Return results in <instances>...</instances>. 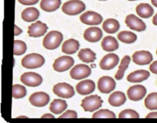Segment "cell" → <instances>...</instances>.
Instances as JSON below:
<instances>
[{
	"label": "cell",
	"instance_id": "6da1fadb",
	"mask_svg": "<svg viewBox=\"0 0 157 123\" xmlns=\"http://www.w3.org/2000/svg\"><path fill=\"white\" fill-rule=\"evenodd\" d=\"M63 40V35L58 31H51L43 39V46L48 50L58 49Z\"/></svg>",
	"mask_w": 157,
	"mask_h": 123
},
{
	"label": "cell",
	"instance_id": "7a4b0ae2",
	"mask_svg": "<svg viewBox=\"0 0 157 123\" xmlns=\"http://www.w3.org/2000/svg\"><path fill=\"white\" fill-rule=\"evenodd\" d=\"M86 6L81 0H70L64 3L62 11L64 13L68 15H76L84 12Z\"/></svg>",
	"mask_w": 157,
	"mask_h": 123
},
{
	"label": "cell",
	"instance_id": "3957f363",
	"mask_svg": "<svg viewBox=\"0 0 157 123\" xmlns=\"http://www.w3.org/2000/svg\"><path fill=\"white\" fill-rule=\"evenodd\" d=\"M44 64V58L37 53H32L25 55L21 60V65L26 69H38Z\"/></svg>",
	"mask_w": 157,
	"mask_h": 123
},
{
	"label": "cell",
	"instance_id": "277c9868",
	"mask_svg": "<svg viewBox=\"0 0 157 123\" xmlns=\"http://www.w3.org/2000/svg\"><path fill=\"white\" fill-rule=\"evenodd\" d=\"M103 100L98 95H93L87 96L82 99L81 106L86 112H94L98 110L102 106Z\"/></svg>",
	"mask_w": 157,
	"mask_h": 123
},
{
	"label": "cell",
	"instance_id": "5b68a950",
	"mask_svg": "<svg viewBox=\"0 0 157 123\" xmlns=\"http://www.w3.org/2000/svg\"><path fill=\"white\" fill-rule=\"evenodd\" d=\"M53 92L62 98H70L75 95V92L73 86L66 82L58 83L53 87Z\"/></svg>",
	"mask_w": 157,
	"mask_h": 123
},
{
	"label": "cell",
	"instance_id": "8992f818",
	"mask_svg": "<svg viewBox=\"0 0 157 123\" xmlns=\"http://www.w3.org/2000/svg\"><path fill=\"white\" fill-rule=\"evenodd\" d=\"M75 63V60L72 57L64 55L57 58L53 64V69L56 72H63L72 68Z\"/></svg>",
	"mask_w": 157,
	"mask_h": 123
},
{
	"label": "cell",
	"instance_id": "52a82bcc",
	"mask_svg": "<svg viewBox=\"0 0 157 123\" xmlns=\"http://www.w3.org/2000/svg\"><path fill=\"white\" fill-rule=\"evenodd\" d=\"M91 74V69L85 64H79L72 68L70 75L73 79L81 80L87 78Z\"/></svg>",
	"mask_w": 157,
	"mask_h": 123
},
{
	"label": "cell",
	"instance_id": "ba28073f",
	"mask_svg": "<svg viewBox=\"0 0 157 123\" xmlns=\"http://www.w3.org/2000/svg\"><path fill=\"white\" fill-rule=\"evenodd\" d=\"M21 82L29 87H37L42 83V77L35 72H25L20 78Z\"/></svg>",
	"mask_w": 157,
	"mask_h": 123
},
{
	"label": "cell",
	"instance_id": "9c48e42d",
	"mask_svg": "<svg viewBox=\"0 0 157 123\" xmlns=\"http://www.w3.org/2000/svg\"><path fill=\"white\" fill-rule=\"evenodd\" d=\"M98 87L101 93H110L116 88V81L110 76H103L98 80Z\"/></svg>",
	"mask_w": 157,
	"mask_h": 123
},
{
	"label": "cell",
	"instance_id": "30bf717a",
	"mask_svg": "<svg viewBox=\"0 0 157 123\" xmlns=\"http://www.w3.org/2000/svg\"><path fill=\"white\" fill-rule=\"evenodd\" d=\"M80 20L81 22L85 25L97 26L102 22L103 18L98 12H93V11H87L80 16Z\"/></svg>",
	"mask_w": 157,
	"mask_h": 123
},
{
	"label": "cell",
	"instance_id": "8fae6325",
	"mask_svg": "<svg viewBox=\"0 0 157 123\" xmlns=\"http://www.w3.org/2000/svg\"><path fill=\"white\" fill-rule=\"evenodd\" d=\"M125 22L131 30L136 31V32H143L147 29L145 22L133 14L127 15L125 19Z\"/></svg>",
	"mask_w": 157,
	"mask_h": 123
},
{
	"label": "cell",
	"instance_id": "7c38bea8",
	"mask_svg": "<svg viewBox=\"0 0 157 123\" xmlns=\"http://www.w3.org/2000/svg\"><path fill=\"white\" fill-rule=\"evenodd\" d=\"M48 26L47 25L43 23L41 21H37L33 23L28 28V34L30 37L38 38L43 36L47 32Z\"/></svg>",
	"mask_w": 157,
	"mask_h": 123
},
{
	"label": "cell",
	"instance_id": "4fadbf2b",
	"mask_svg": "<svg viewBox=\"0 0 157 123\" xmlns=\"http://www.w3.org/2000/svg\"><path fill=\"white\" fill-rule=\"evenodd\" d=\"M50 96L47 93L43 92H35L29 97V101L32 105L35 107H44L48 104Z\"/></svg>",
	"mask_w": 157,
	"mask_h": 123
},
{
	"label": "cell",
	"instance_id": "5bb4252c",
	"mask_svg": "<svg viewBox=\"0 0 157 123\" xmlns=\"http://www.w3.org/2000/svg\"><path fill=\"white\" fill-rule=\"evenodd\" d=\"M147 89L142 85L131 86L127 90V96L131 101H140L145 97Z\"/></svg>",
	"mask_w": 157,
	"mask_h": 123
},
{
	"label": "cell",
	"instance_id": "9a60e30c",
	"mask_svg": "<svg viewBox=\"0 0 157 123\" xmlns=\"http://www.w3.org/2000/svg\"><path fill=\"white\" fill-rule=\"evenodd\" d=\"M120 58L117 55L114 53H110L104 55L100 62V67L103 70H110L117 65Z\"/></svg>",
	"mask_w": 157,
	"mask_h": 123
},
{
	"label": "cell",
	"instance_id": "2e32d148",
	"mask_svg": "<svg viewBox=\"0 0 157 123\" xmlns=\"http://www.w3.org/2000/svg\"><path fill=\"white\" fill-rule=\"evenodd\" d=\"M133 61L135 64L139 65H145L153 62V57L150 52L138 51L133 55Z\"/></svg>",
	"mask_w": 157,
	"mask_h": 123
},
{
	"label": "cell",
	"instance_id": "e0dca14e",
	"mask_svg": "<svg viewBox=\"0 0 157 123\" xmlns=\"http://www.w3.org/2000/svg\"><path fill=\"white\" fill-rule=\"evenodd\" d=\"M103 37V32L100 28L93 26L90 27L84 31V38L86 41L89 42H97L100 41Z\"/></svg>",
	"mask_w": 157,
	"mask_h": 123
},
{
	"label": "cell",
	"instance_id": "ac0fdd59",
	"mask_svg": "<svg viewBox=\"0 0 157 123\" xmlns=\"http://www.w3.org/2000/svg\"><path fill=\"white\" fill-rule=\"evenodd\" d=\"M94 90L95 83L92 80H83L76 85V91L81 95H89Z\"/></svg>",
	"mask_w": 157,
	"mask_h": 123
},
{
	"label": "cell",
	"instance_id": "d6986e66",
	"mask_svg": "<svg viewBox=\"0 0 157 123\" xmlns=\"http://www.w3.org/2000/svg\"><path fill=\"white\" fill-rule=\"evenodd\" d=\"M150 74L148 71L141 69V70H136L135 72L129 74L127 79L130 82H141V81L147 80L150 77Z\"/></svg>",
	"mask_w": 157,
	"mask_h": 123
},
{
	"label": "cell",
	"instance_id": "ffe728a7",
	"mask_svg": "<svg viewBox=\"0 0 157 123\" xmlns=\"http://www.w3.org/2000/svg\"><path fill=\"white\" fill-rule=\"evenodd\" d=\"M80 48V43L78 40L74 39V38H70L64 42L62 45V52L64 53L67 54V55H72L75 54L78 51Z\"/></svg>",
	"mask_w": 157,
	"mask_h": 123
},
{
	"label": "cell",
	"instance_id": "44dd1931",
	"mask_svg": "<svg viewBox=\"0 0 157 123\" xmlns=\"http://www.w3.org/2000/svg\"><path fill=\"white\" fill-rule=\"evenodd\" d=\"M103 49L106 52H113L119 48V43L116 38L113 36H106L101 42Z\"/></svg>",
	"mask_w": 157,
	"mask_h": 123
},
{
	"label": "cell",
	"instance_id": "7402d4cb",
	"mask_svg": "<svg viewBox=\"0 0 157 123\" xmlns=\"http://www.w3.org/2000/svg\"><path fill=\"white\" fill-rule=\"evenodd\" d=\"M136 12L140 17L143 18H150L154 13V9L148 3H141L136 6Z\"/></svg>",
	"mask_w": 157,
	"mask_h": 123
},
{
	"label": "cell",
	"instance_id": "603a6c76",
	"mask_svg": "<svg viewBox=\"0 0 157 123\" xmlns=\"http://www.w3.org/2000/svg\"><path fill=\"white\" fill-rule=\"evenodd\" d=\"M39 15V11L35 7L26 8L21 12V18L27 22H32L35 21L37 18H38Z\"/></svg>",
	"mask_w": 157,
	"mask_h": 123
},
{
	"label": "cell",
	"instance_id": "cb8c5ba5",
	"mask_svg": "<svg viewBox=\"0 0 157 123\" xmlns=\"http://www.w3.org/2000/svg\"><path fill=\"white\" fill-rule=\"evenodd\" d=\"M126 100H127V98H126L125 94L124 92L117 91V92H113L110 95L108 98V102L112 106L119 107V106H121L126 102Z\"/></svg>",
	"mask_w": 157,
	"mask_h": 123
},
{
	"label": "cell",
	"instance_id": "d4e9b609",
	"mask_svg": "<svg viewBox=\"0 0 157 123\" xmlns=\"http://www.w3.org/2000/svg\"><path fill=\"white\" fill-rule=\"evenodd\" d=\"M61 0H41L40 7L44 12H52L59 9Z\"/></svg>",
	"mask_w": 157,
	"mask_h": 123
},
{
	"label": "cell",
	"instance_id": "484cf974",
	"mask_svg": "<svg viewBox=\"0 0 157 123\" xmlns=\"http://www.w3.org/2000/svg\"><path fill=\"white\" fill-rule=\"evenodd\" d=\"M67 107V102L64 100L55 99L51 103L49 109L52 113L55 114V115H59V114L62 113L64 111H65Z\"/></svg>",
	"mask_w": 157,
	"mask_h": 123
},
{
	"label": "cell",
	"instance_id": "4316f807",
	"mask_svg": "<svg viewBox=\"0 0 157 123\" xmlns=\"http://www.w3.org/2000/svg\"><path fill=\"white\" fill-rule=\"evenodd\" d=\"M103 29L107 33H116L120 29V23L115 18H107L103 24Z\"/></svg>",
	"mask_w": 157,
	"mask_h": 123
},
{
	"label": "cell",
	"instance_id": "83f0119b",
	"mask_svg": "<svg viewBox=\"0 0 157 123\" xmlns=\"http://www.w3.org/2000/svg\"><path fill=\"white\" fill-rule=\"evenodd\" d=\"M78 58L85 63L94 62L96 59V54L90 49H83L78 52Z\"/></svg>",
	"mask_w": 157,
	"mask_h": 123
},
{
	"label": "cell",
	"instance_id": "f1b7e54d",
	"mask_svg": "<svg viewBox=\"0 0 157 123\" xmlns=\"http://www.w3.org/2000/svg\"><path fill=\"white\" fill-rule=\"evenodd\" d=\"M117 38L121 42L127 44H131L135 42L137 39V36L135 33L129 31H123L121 32L117 35Z\"/></svg>",
	"mask_w": 157,
	"mask_h": 123
},
{
	"label": "cell",
	"instance_id": "f546056e",
	"mask_svg": "<svg viewBox=\"0 0 157 123\" xmlns=\"http://www.w3.org/2000/svg\"><path fill=\"white\" fill-rule=\"evenodd\" d=\"M130 57L129 56V55H125V56L123 58L122 61H121L117 72V74L115 75V78H116L117 80L122 79L126 70H127L129 65H130Z\"/></svg>",
	"mask_w": 157,
	"mask_h": 123
},
{
	"label": "cell",
	"instance_id": "4dcf8cb0",
	"mask_svg": "<svg viewBox=\"0 0 157 123\" xmlns=\"http://www.w3.org/2000/svg\"><path fill=\"white\" fill-rule=\"evenodd\" d=\"M144 103L149 110H157V92L149 94Z\"/></svg>",
	"mask_w": 157,
	"mask_h": 123
},
{
	"label": "cell",
	"instance_id": "1f68e13d",
	"mask_svg": "<svg viewBox=\"0 0 157 123\" xmlns=\"http://www.w3.org/2000/svg\"><path fill=\"white\" fill-rule=\"evenodd\" d=\"M26 89L25 86L21 85H14L12 86V98H22L26 95Z\"/></svg>",
	"mask_w": 157,
	"mask_h": 123
},
{
	"label": "cell",
	"instance_id": "d6a6232c",
	"mask_svg": "<svg viewBox=\"0 0 157 123\" xmlns=\"http://www.w3.org/2000/svg\"><path fill=\"white\" fill-rule=\"evenodd\" d=\"M27 49L26 44L20 40H15L14 41V51L13 53L15 55H21L25 54Z\"/></svg>",
	"mask_w": 157,
	"mask_h": 123
},
{
	"label": "cell",
	"instance_id": "836d02e7",
	"mask_svg": "<svg viewBox=\"0 0 157 123\" xmlns=\"http://www.w3.org/2000/svg\"><path fill=\"white\" fill-rule=\"evenodd\" d=\"M93 118H115L116 115L111 111L108 110V109H101V110L98 111L95 113H94Z\"/></svg>",
	"mask_w": 157,
	"mask_h": 123
},
{
	"label": "cell",
	"instance_id": "e575fe53",
	"mask_svg": "<svg viewBox=\"0 0 157 123\" xmlns=\"http://www.w3.org/2000/svg\"><path fill=\"white\" fill-rule=\"evenodd\" d=\"M119 118H139L140 115L138 112L136 111L133 110V109H125V110L122 111L121 113L119 114Z\"/></svg>",
	"mask_w": 157,
	"mask_h": 123
},
{
	"label": "cell",
	"instance_id": "d590c367",
	"mask_svg": "<svg viewBox=\"0 0 157 123\" xmlns=\"http://www.w3.org/2000/svg\"><path fill=\"white\" fill-rule=\"evenodd\" d=\"M59 118H78V114L75 111L67 110L64 114L58 117Z\"/></svg>",
	"mask_w": 157,
	"mask_h": 123
},
{
	"label": "cell",
	"instance_id": "8d00e7d4",
	"mask_svg": "<svg viewBox=\"0 0 157 123\" xmlns=\"http://www.w3.org/2000/svg\"><path fill=\"white\" fill-rule=\"evenodd\" d=\"M18 2L25 6H33L38 3L39 0H18Z\"/></svg>",
	"mask_w": 157,
	"mask_h": 123
},
{
	"label": "cell",
	"instance_id": "74e56055",
	"mask_svg": "<svg viewBox=\"0 0 157 123\" xmlns=\"http://www.w3.org/2000/svg\"><path fill=\"white\" fill-rule=\"evenodd\" d=\"M150 72H153V74H156L157 75V61L153 62L150 66Z\"/></svg>",
	"mask_w": 157,
	"mask_h": 123
},
{
	"label": "cell",
	"instance_id": "f35d334b",
	"mask_svg": "<svg viewBox=\"0 0 157 123\" xmlns=\"http://www.w3.org/2000/svg\"><path fill=\"white\" fill-rule=\"evenodd\" d=\"M147 118H157V112H150V114L147 115Z\"/></svg>",
	"mask_w": 157,
	"mask_h": 123
},
{
	"label": "cell",
	"instance_id": "ab89813d",
	"mask_svg": "<svg viewBox=\"0 0 157 123\" xmlns=\"http://www.w3.org/2000/svg\"><path fill=\"white\" fill-rule=\"evenodd\" d=\"M21 32H22V30H21V29H20V28H18V26H16V25H15V33H14V35H15V36H16V35H20V34H21Z\"/></svg>",
	"mask_w": 157,
	"mask_h": 123
},
{
	"label": "cell",
	"instance_id": "60d3db41",
	"mask_svg": "<svg viewBox=\"0 0 157 123\" xmlns=\"http://www.w3.org/2000/svg\"><path fill=\"white\" fill-rule=\"evenodd\" d=\"M54 118L55 117H54V115H52V114H44V115H43L42 116H41V118Z\"/></svg>",
	"mask_w": 157,
	"mask_h": 123
},
{
	"label": "cell",
	"instance_id": "b9f144b4",
	"mask_svg": "<svg viewBox=\"0 0 157 123\" xmlns=\"http://www.w3.org/2000/svg\"><path fill=\"white\" fill-rule=\"evenodd\" d=\"M153 25H155V26H157V13L154 15V17H153Z\"/></svg>",
	"mask_w": 157,
	"mask_h": 123
},
{
	"label": "cell",
	"instance_id": "7bdbcfd3",
	"mask_svg": "<svg viewBox=\"0 0 157 123\" xmlns=\"http://www.w3.org/2000/svg\"><path fill=\"white\" fill-rule=\"evenodd\" d=\"M151 2L153 6H155V7L157 8V0H151Z\"/></svg>",
	"mask_w": 157,
	"mask_h": 123
},
{
	"label": "cell",
	"instance_id": "ee69618b",
	"mask_svg": "<svg viewBox=\"0 0 157 123\" xmlns=\"http://www.w3.org/2000/svg\"><path fill=\"white\" fill-rule=\"evenodd\" d=\"M18 118H28V117H26V116H20V117H18Z\"/></svg>",
	"mask_w": 157,
	"mask_h": 123
},
{
	"label": "cell",
	"instance_id": "f6af8a7d",
	"mask_svg": "<svg viewBox=\"0 0 157 123\" xmlns=\"http://www.w3.org/2000/svg\"><path fill=\"white\" fill-rule=\"evenodd\" d=\"M128 1H136V0H128Z\"/></svg>",
	"mask_w": 157,
	"mask_h": 123
},
{
	"label": "cell",
	"instance_id": "bcb514c9",
	"mask_svg": "<svg viewBox=\"0 0 157 123\" xmlns=\"http://www.w3.org/2000/svg\"><path fill=\"white\" fill-rule=\"evenodd\" d=\"M99 1H106V0H99Z\"/></svg>",
	"mask_w": 157,
	"mask_h": 123
},
{
	"label": "cell",
	"instance_id": "7dc6e473",
	"mask_svg": "<svg viewBox=\"0 0 157 123\" xmlns=\"http://www.w3.org/2000/svg\"><path fill=\"white\" fill-rule=\"evenodd\" d=\"M156 55H157V51H156Z\"/></svg>",
	"mask_w": 157,
	"mask_h": 123
}]
</instances>
